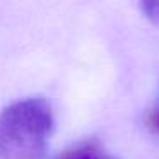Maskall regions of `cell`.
Returning <instances> with one entry per match:
<instances>
[{"label": "cell", "instance_id": "obj_2", "mask_svg": "<svg viewBox=\"0 0 159 159\" xmlns=\"http://www.w3.org/2000/svg\"><path fill=\"white\" fill-rule=\"evenodd\" d=\"M58 159H99V147L93 142H86L69 149Z\"/></svg>", "mask_w": 159, "mask_h": 159}, {"label": "cell", "instance_id": "obj_4", "mask_svg": "<svg viewBox=\"0 0 159 159\" xmlns=\"http://www.w3.org/2000/svg\"><path fill=\"white\" fill-rule=\"evenodd\" d=\"M149 127H151V130L154 134H159V104L151 113V116H149Z\"/></svg>", "mask_w": 159, "mask_h": 159}, {"label": "cell", "instance_id": "obj_3", "mask_svg": "<svg viewBox=\"0 0 159 159\" xmlns=\"http://www.w3.org/2000/svg\"><path fill=\"white\" fill-rule=\"evenodd\" d=\"M140 11L152 24L159 26V2H142Z\"/></svg>", "mask_w": 159, "mask_h": 159}, {"label": "cell", "instance_id": "obj_1", "mask_svg": "<svg viewBox=\"0 0 159 159\" xmlns=\"http://www.w3.org/2000/svg\"><path fill=\"white\" fill-rule=\"evenodd\" d=\"M53 125V108L43 98L9 104L0 111V159H41Z\"/></svg>", "mask_w": 159, "mask_h": 159}]
</instances>
